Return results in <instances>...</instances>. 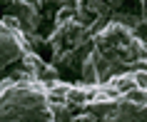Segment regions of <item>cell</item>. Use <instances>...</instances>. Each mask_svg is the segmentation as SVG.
<instances>
[{"label": "cell", "mask_w": 147, "mask_h": 122, "mask_svg": "<svg viewBox=\"0 0 147 122\" xmlns=\"http://www.w3.org/2000/svg\"><path fill=\"white\" fill-rule=\"evenodd\" d=\"M3 3H8V5H15V3H23V0H3Z\"/></svg>", "instance_id": "1"}]
</instances>
